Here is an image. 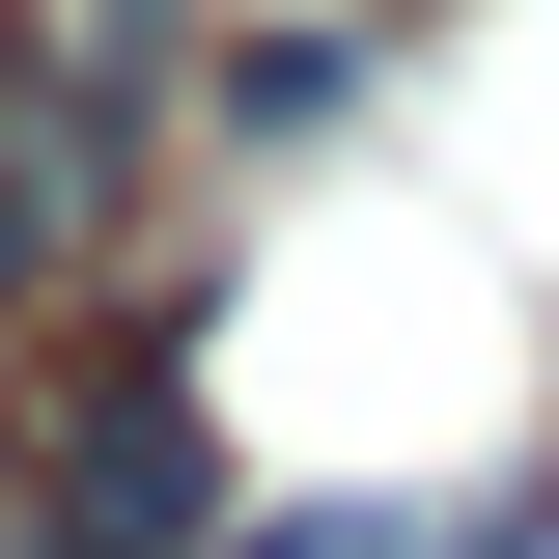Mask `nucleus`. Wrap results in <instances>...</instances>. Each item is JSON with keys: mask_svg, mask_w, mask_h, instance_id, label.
<instances>
[{"mask_svg": "<svg viewBox=\"0 0 559 559\" xmlns=\"http://www.w3.org/2000/svg\"><path fill=\"white\" fill-rule=\"evenodd\" d=\"M224 532V419L168 308H57L28 419H0V559H197Z\"/></svg>", "mask_w": 559, "mask_h": 559, "instance_id": "nucleus-1", "label": "nucleus"}, {"mask_svg": "<svg viewBox=\"0 0 559 559\" xmlns=\"http://www.w3.org/2000/svg\"><path fill=\"white\" fill-rule=\"evenodd\" d=\"M140 168H168V84H112V57H0V336L112 308Z\"/></svg>", "mask_w": 559, "mask_h": 559, "instance_id": "nucleus-2", "label": "nucleus"}, {"mask_svg": "<svg viewBox=\"0 0 559 559\" xmlns=\"http://www.w3.org/2000/svg\"><path fill=\"white\" fill-rule=\"evenodd\" d=\"M364 112H392V0H252V28H197V140L224 168H336Z\"/></svg>", "mask_w": 559, "mask_h": 559, "instance_id": "nucleus-3", "label": "nucleus"}]
</instances>
